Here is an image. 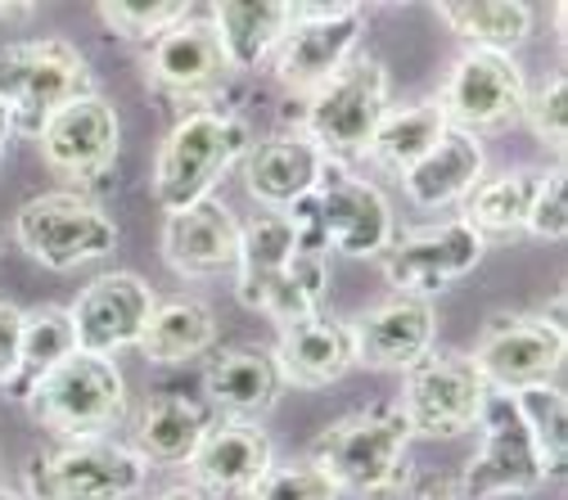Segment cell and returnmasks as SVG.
Listing matches in <instances>:
<instances>
[{"instance_id": "cell-14", "label": "cell", "mask_w": 568, "mask_h": 500, "mask_svg": "<svg viewBox=\"0 0 568 500\" xmlns=\"http://www.w3.org/2000/svg\"><path fill=\"white\" fill-rule=\"evenodd\" d=\"M469 366L496 392H524L550 384L564 366V325L546 316H496L478 334Z\"/></svg>"}, {"instance_id": "cell-28", "label": "cell", "mask_w": 568, "mask_h": 500, "mask_svg": "<svg viewBox=\"0 0 568 500\" xmlns=\"http://www.w3.org/2000/svg\"><path fill=\"white\" fill-rule=\"evenodd\" d=\"M217 343V316L199 298H172L154 307L145 334H140V356L154 366H185Z\"/></svg>"}, {"instance_id": "cell-15", "label": "cell", "mask_w": 568, "mask_h": 500, "mask_svg": "<svg viewBox=\"0 0 568 500\" xmlns=\"http://www.w3.org/2000/svg\"><path fill=\"white\" fill-rule=\"evenodd\" d=\"M528 100V82L519 73V63L510 54H487V50H465L456 59V68L447 73V86L438 95V109L447 118V126L456 131H487L501 126L510 118L524 113Z\"/></svg>"}, {"instance_id": "cell-30", "label": "cell", "mask_w": 568, "mask_h": 500, "mask_svg": "<svg viewBox=\"0 0 568 500\" xmlns=\"http://www.w3.org/2000/svg\"><path fill=\"white\" fill-rule=\"evenodd\" d=\"M438 19L469 45L487 54H515L532 37V10L524 0H447Z\"/></svg>"}, {"instance_id": "cell-29", "label": "cell", "mask_w": 568, "mask_h": 500, "mask_svg": "<svg viewBox=\"0 0 568 500\" xmlns=\"http://www.w3.org/2000/svg\"><path fill=\"white\" fill-rule=\"evenodd\" d=\"M78 351L73 338V320H68V307H37L23 312V338H19V366L14 379L6 384V392L14 401H32V392Z\"/></svg>"}, {"instance_id": "cell-4", "label": "cell", "mask_w": 568, "mask_h": 500, "mask_svg": "<svg viewBox=\"0 0 568 500\" xmlns=\"http://www.w3.org/2000/svg\"><path fill=\"white\" fill-rule=\"evenodd\" d=\"M253 150V131L226 109H190L176 118L172 135L154 159V203L163 212H185L212 198L217 181L244 163Z\"/></svg>"}, {"instance_id": "cell-7", "label": "cell", "mask_w": 568, "mask_h": 500, "mask_svg": "<svg viewBox=\"0 0 568 500\" xmlns=\"http://www.w3.org/2000/svg\"><path fill=\"white\" fill-rule=\"evenodd\" d=\"M32 415L59 442L109 438L126 419V379L118 361L91 351H73L68 361L32 392Z\"/></svg>"}, {"instance_id": "cell-20", "label": "cell", "mask_w": 568, "mask_h": 500, "mask_svg": "<svg viewBox=\"0 0 568 500\" xmlns=\"http://www.w3.org/2000/svg\"><path fill=\"white\" fill-rule=\"evenodd\" d=\"M222 78H226L222 45L212 37V23L194 14L145 45V86L163 100H199Z\"/></svg>"}, {"instance_id": "cell-22", "label": "cell", "mask_w": 568, "mask_h": 500, "mask_svg": "<svg viewBox=\"0 0 568 500\" xmlns=\"http://www.w3.org/2000/svg\"><path fill=\"white\" fill-rule=\"evenodd\" d=\"M271 361L280 370V384L307 388V392L329 388L357 370L352 329H347V320H329V316L294 320V325L280 329V338L271 347Z\"/></svg>"}, {"instance_id": "cell-13", "label": "cell", "mask_w": 568, "mask_h": 500, "mask_svg": "<svg viewBox=\"0 0 568 500\" xmlns=\"http://www.w3.org/2000/svg\"><path fill=\"white\" fill-rule=\"evenodd\" d=\"M478 428H483V447H478V456L469 460V469L460 478V491H456L460 500H487V496H506V491H537L546 482L541 456H537V447L528 438V424H524V415H519L510 392L487 388Z\"/></svg>"}, {"instance_id": "cell-9", "label": "cell", "mask_w": 568, "mask_h": 500, "mask_svg": "<svg viewBox=\"0 0 568 500\" xmlns=\"http://www.w3.org/2000/svg\"><path fill=\"white\" fill-rule=\"evenodd\" d=\"M150 465L113 438L59 442L28 465V500H131L145 491Z\"/></svg>"}, {"instance_id": "cell-19", "label": "cell", "mask_w": 568, "mask_h": 500, "mask_svg": "<svg viewBox=\"0 0 568 500\" xmlns=\"http://www.w3.org/2000/svg\"><path fill=\"white\" fill-rule=\"evenodd\" d=\"M271 469V438L262 433V424L253 419H226L207 424V433L199 438L185 473L199 496H248L257 478Z\"/></svg>"}, {"instance_id": "cell-23", "label": "cell", "mask_w": 568, "mask_h": 500, "mask_svg": "<svg viewBox=\"0 0 568 500\" xmlns=\"http://www.w3.org/2000/svg\"><path fill=\"white\" fill-rule=\"evenodd\" d=\"M325 154L312 145L303 131H280L266 135L244 159V185L266 212H290L303 203L321 181Z\"/></svg>"}, {"instance_id": "cell-38", "label": "cell", "mask_w": 568, "mask_h": 500, "mask_svg": "<svg viewBox=\"0 0 568 500\" xmlns=\"http://www.w3.org/2000/svg\"><path fill=\"white\" fill-rule=\"evenodd\" d=\"M19 338H23V307L0 303V392L14 379L19 366Z\"/></svg>"}, {"instance_id": "cell-5", "label": "cell", "mask_w": 568, "mask_h": 500, "mask_svg": "<svg viewBox=\"0 0 568 500\" xmlns=\"http://www.w3.org/2000/svg\"><path fill=\"white\" fill-rule=\"evenodd\" d=\"M87 95H95V82L73 41L41 37L0 50V104L10 109L14 135L37 140L59 109Z\"/></svg>"}, {"instance_id": "cell-16", "label": "cell", "mask_w": 568, "mask_h": 500, "mask_svg": "<svg viewBox=\"0 0 568 500\" xmlns=\"http://www.w3.org/2000/svg\"><path fill=\"white\" fill-rule=\"evenodd\" d=\"M154 307H159L154 289L135 271H113V275L91 279L87 289L78 294V303L68 307L78 351L109 356V361H113L118 351L140 343V334H145Z\"/></svg>"}, {"instance_id": "cell-1", "label": "cell", "mask_w": 568, "mask_h": 500, "mask_svg": "<svg viewBox=\"0 0 568 500\" xmlns=\"http://www.w3.org/2000/svg\"><path fill=\"white\" fill-rule=\"evenodd\" d=\"M240 279L235 294L248 312L271 316L280 329L321 316L325 289H329V266L321 253L298 248V235L284 212H262L248 226H240Z\"/></svg>"}, {"instance_id": "cell-26", "label": "cell", "mask_w": 568, "mask_h": 500, "mask_svg": "<svg viewBox=\"0 0 568 500\" xmlns=\"http://www.w3.org/2000/svg\"><path fill=\"white\" fill-rule=\"evenodd\" d=\"M483 172H487V154L478 145V135L452 126L434 145V154H424L402 176V190L415 207H447V203H465L483 181Z\"/></svg>"}, {"instance_id": "cell-31", "label": "cell", "mask_w": 568, "mask_h": 500, "mask_svg": "<svg viewBox=\"0 0 568 500\" xmlns=\"http://www.w3.org/2000/svg\"><path fill=\"white\" fill-rule=\"evenodd\" d=\"M447 118L438 109V100H419L410 109H388V118L379 122L366 159H375L379 167H388L393 176H406L424 154H434V145L447 135Z\"/></svg>"}, {"instance_id": "cell-6", "label": "cell", "mask_w": 568, "mask_h": 500, "mask_svg": "<svg viewBox=\"0 0 568 500\" xmlns=\"http://www.w3.org/2000/svg\"><path fill=\"white\" fill-rule=\"evenodd\" d=\"M384 118H388V68L379 54H357L343 73H334L316 95L303 100L298 131L325 159L343 163L371 150Z\"/></svg>"}, {"instance_id": "cell-40", "label": "cell", "mask_w": 568, "mask_h": 500, "mask_svg": "<svg viewBox=\"0 0 568 500\" xmlns=\"http://www.w3.org/2000/svg\"><path fill=\"white\" fill-rule=\"evenodd\" d=\"M10 135H14V122H10V109L0 104V159H6V145H10Z\"/></svg>"}, {"instance_id": "cell-11", "label": "cell", "mask_w": 568, "mask_h": 500, "mask_svg": "<svg viewBox=\"0 0 568 500\" xmlns=\"http://www.w3.org/2000/svg\"><path fill=\"white\" fill-rule=\"evenodd\" d=\"M487 239L469 222H443V226H419L406 231L402 239L384 248V279L393 284L397 298H419L429 303L456 284L483 262Z\"/></svg>"}, {"instance_id": "cell-32", "label": "cell", "mask_w": 568, "mask_h": 500, "mask_svg": "<svg viewBox=\"0 0 568 500\" xmlns=\"http://www.w3.org/2000/svg\"><path fill=\"white\" fill-rule=\"evenodd\" d=\"M541 190V172L532 167H519V172H506V176H491V181H478L474 194L465 198V217L483 239L487 235H515L528 226V207Z\"/></svg>"}, {"instance_id": "cell-34", "label": "cell", "mask_w": 568, "mask_h": 500, "mask_svg": "<svg viewBox=\"0 0 568 500\" xmlns=\"http://www.w3.org/2000/svg\"><path fill=\"white\" fill-rule=\"evenodd\" d=\"M100 23L109 32H118L122 41H135V45H150L159 41L168 28H176L181 19H190L194 10L185 0H104L95 10Z\"/></svg>"}, {"instance_id": "cell-18", "label": "cell", "mask_w": 568, "mask_h": 500, "mask_svg": "<svg viewBox=\"0 0 568 500\" xmlns=\"http://www.w3.org/2000/svg\"><path fill=\"white\" fill-rule=\"evenodd\" d=\"M352 329V351H357V366L366 370H410L424 356L434 351V334H438V316L429 303L419 298H388L371 312H362L357 320H347Z\"/></svg>"}, {"instance_id": "cell-35", "label": "cell", "mask_w": 568, "mask_h": 500, "mask_svg": "<svg viewBox=\"0 0 568 500\" xmlns=\"http://www.w3.org/2000/svg\"><path fill=\"white\" fill-rule=\"evenodd\" d=\"M244 500H338V491L312 465H271Z\"/></svg>"}, {"instance_id": "cell-24", "label": "cell", "mask_w": 568, "mask_h": 500, "mask_svg": "<svg viewBox=\"0 0 568 500\" xmlns=\"http://www.w3.org/2000/svg\"><path fill=\"white\" fill-rule=\"evenodd\" d=\"M298 6H284V0H222L212 6V37L222 45L226 73H257L271 68V54L280 50L284 32L294 28Z\"/></svg>"}, {"instance_id": "cell-39", "label": "cell", "mask_w": 568, "mask_h": 500, "mask_svg": "<svg viewBox=\"0 0 568 500\" xmlns=\"http://www.w3.org/2000/svg\"><path fill=\"white\" fill-rule=\"evenodd\" d=\"M150 500H203L190 482H176V487H168V491H159V496H150Z\"/></svg>"}, {"instance_id": "cell-27", "label": "cell", "mask_w": 568, "mask_h": 500, "mask_svg": "<svg viewBox=\"0 0 568 500\" xmlns=\"http://www.w3.org/2000/svg\"><path fill=\"white\" fill-rule=\"evenodd\" d=\"M203 433H207V415L194 397L154 392L145 401V410H140V424H135V451L145 465L181 469V465H190Z\"/></svg>"}, {"instance_id": "cell-37", "label": "cell", "mask_w": 568, "mask_h": 500, "mask_svg": "<svg viewBox=\"0 0 568 500\" xmlns=\"http://www.w3.org/2000/svg\"><path fill=\"white\" fill-rule=\"evenodd\" d=\"M524 231L546 239V244H559L568 235V176H564V167L541 172V190H537V198L528 207V226Z\"/></svg>"}, {"instance_id": "cell-8", "label": "cell", "mask_w": 568, "mask_h": 500, "mask_svg": "<svg viewBox=\"0 0 568 500\" xmlns=\"http://www.w3.org/2000/svg\"><path fill=\"white\" fill-rule=\"evenodd\" d=\"M14 239L45 271H78L87 262H104L118 248V222L109 212L73 190H50L19 207Z\"/></svg>"}, {"instance_id": "cell-21", "label": "cell", "mask_w": 568, "mask_h": 500, "mask_svg": "<svg viewBox=\"0 0 568 500\" xmlns=\"http://www.w3.org/2000/svg\"><path fill=\"white\" fill-rule=\"evenodd\" d=\"M163 262L185 279L222 275L240 262V222L217 198H203L163 222Z\"/></svg>"}, {"instance_id": "cell-17", "label": "cell", "mask_w": 568, "mask_h": 500, "mask_svg": "<svg viewBox=\"0 0 568 500\" xmlns=\"http://www.w3.org/2000/svg\"><path fill=\"white\" fill-rule=\"evenodd\" d=\"M37 145H41V159L59 176L100 181L113 167V159H118L122 122H118V113H113L109 100L87 95V100H73L68 109H59L45 122V131L37 135Z\"/></svg>"}, {"instance_id": "cell-41", "label": "cell", "mask_w": 568, "mask_h": 500, "mask_svg": "<svg viewBox=\"0 0 568 500\" xmlns=\"http://www.w3.org/2000/svg\"><path fill=\"white\" fill-rule=\"evenodd\" d=\"M0 500H28V491H14V487H0Z\"/></svg>"}, {"instance_id": "cell-2", "label": "cell", "mask_w": 568, "mask_h": 500, "mask_svg": "<svg viewBox=\"0 0 568 500\" xmlns=\"http://www.w3.org/2000/svg\"><path fill=\"white\" fill-rule=\"evenodd\" d=\"M406 451L410 424L402 406H366L334 419L325 433H316L307 465L329 478V487L362 500H388L406 487Z\"/></svg>"}, {"instance_id": "cell-12", "label": "cell", "mask_w": 568, "mask_h": 500, "mask_svg": "<svg viewBox=\"0 0 568 500\" xmlns=\"http://www.w3.org/2000/svg\"><path fill=\"white\" fill-rule=\"evenodd\" d=\"M487 401V384L469 366V356L429 351L419 366L406 370L402 415L410 424V438H465L478 428Z\"/></svg>"}, {"instance_id": "cell-33", "label": "cell", "mask_w": 568, "mask_h": 500, "mask_svg": "<svg viewBox=\"0 0 568 500\" xmlns=\"http://www.w3.org/2000/svg\"><path fill=\"white\" fill-rule=\"evenodd\" d=\"M524 424H528V438L541 456V469L546 478L564 473V460H568V397L564 388L555 384H537V388H524V392H510Z\"/></svg>"}, {"instance_id": "cell-3", "label": "cell", "mask_w": 568, "mask_h": 500, "mask_svg": "<svg viewBox=\"0 0 568 500\" xmlns=\"http://www.w3.org/2000/svg\"><path fill=\"white\" fill-rule=\"evenodd\" d=\"M284 217L298 235V248L321 257H384V248L393 244V207L379 194V185L352 176L334 159H325L316 190Z\"/></svg>"}, {"instance_id": "cell-36", "label": "cell", "mask_w": 568, "mask_h": 500, "mask_svg": "<svg viewBox=\"0 0 568 500\" xmlns=\"http://www.w3.org/2000/svg\"><path fill=\"white\" fill-rule=\"evenodd\" d=\"M519 118H528L532 135L541 140L546 150L564 154V145H568V82H564V73L550 78L537 95H528Z\"/></svg>"}, {"instance_id": "cell-25", "label": "cell", "mask_w": 568, "mask_h": 500, "mask_svg": "<svg viewBox=\"0 0 568 500\" xmlns=\"http://www.w3.org/2000/svg\"><path fill=\"white\" fill-rule=\"evenodd\" d=\"M203 392L231 419H257L280 401L284 384L266 347H226L203 366Z\"/></svg>"}, {"instance_id": "cell-10", "label": "cell", "mask_w": 568, "mask_h": 500, "mask_svg": "<svg viewBox=\"0 0 568 500\" xmlns=\"http://www.w3.org/2000/svg\"><path fill=\"white\" fill-rule=\"evenodd\" d=\"M362 37H366L362 6H298L294 28L284 32L280 50L271 54V73L294 100H307L357 59Z\"/></svg>"}]
</instances>
